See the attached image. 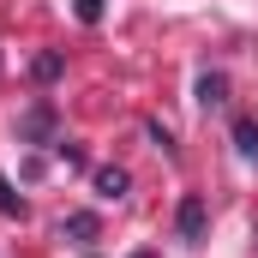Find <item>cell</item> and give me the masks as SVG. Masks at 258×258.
Segmentation results:
<instances>
[{
    "label": "cell",
    "mask_w": 258,
    "mask_h": 258,
    "mask_svg": "<svg viewBox=\"0 0 258 258\" xmlns=\"http://www.w3.org/2000/svg\"><path fill=\"white\" fill-rule=\"evenodd\" d=\"M0 216H24V198L6 186V174H0Z\"/></svg>",
    "instance_id": "8992f818"
},
{
    "label": "cell",
    "mask_w": 258,
    "mask_h": 258,
    "mask_svg": "<svg viewBox=\"0 0 258 258\" xmlns=\"http://www.w3.org/2000/svg\"><path fill=\"white\" fill-rule=\"evenodd\" d=\"M222 96H228V78H222V72H204V78H198V102H204V108H216Z\"/></svg>",
    "instance_id": "3957f363"
},
{
    "label": "cell",
    "mask_w": 258,
    "mask_h": 258,
    "mask_svg": "<svg viewBox=\"0 0 258 258\" xmlns=\"http://www.w3.org/2000/svg\"><path fill=\"white\" fill-rule=\"evenodd\" d=\"M96 198H126V168H96Z\"/></svg>",
    "instance_id": "7a4b0ae2"
},
{
    "label": "cell",
    "mask_w": 258,
    "mask_h": 258,
    "mask_svg": "<svg viewBox=\"0 0 258 258\" xmlns=\"http://www.w3.org/2000/svg\"><path fill=\"white\" fill-rule=\"evenodd\" d=\"M174 222H180V240H204V198H198V192H186V198H180V216H174Z\"/></svg>",
    "instance_id": "6da1fadb"
},
{
    "label": "cell",
    "mask_w": 258,
    "mask_h": 258,
    "mask_svg": "<svg viewBox=\"0 0 258 258\" xmlns=\"http://www.w3.org/2000/svg\"><path fill=\"white\" fill-rule=\"evenodd\" d=\"M66 234H72V240H96V216H90V210L66 216Z\"/></svg>",
    "instance_id": "5b68a950"
},
{
    "label": "cell",
    "mask_w": 258,
    "mask_h": 258,
    "mask_svg": "<svg viewBox=\"0 0 258 258\" xmlns=\"http://www.w3.org/2000/svg\"><path fill=\"white\" fill-rule=\"evenodd\" d=\"M72 12H78L84 24H96V18H102V0H72Z\"/></svg>",
    "instance_id": "52a82bcc"
},
{
    "label": "cell",
    "mask_w": 258,
    "mask_h": 258,
    "mask_svg": "<svg viewBox=\"0 0 258 258\" xmlns=\"http://www.w3.org/2000/svg\"><path fill=\"white\" fill-rule=\"evenodd\" d=\"M234 144L246 162H258V120H234Z\"/></svg>",
    "instance_id": "277c9868"
}]
</instances>
